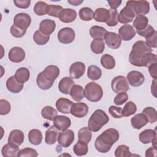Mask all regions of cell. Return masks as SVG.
I'll list each match as a JSON object with an SVG mask.
<instances>
[{
	"mask_svg": "<svg viewBox=\"0 0 157 157\" xmlns=\"http://www.w3.org/2000/svg\"><path fill=\"white\" fill-rule=\"evenodd\" d=\"M129 61L135 66L148 67L151 64L157 63V58L144 40H139L132 45L129 55Z\"/></svg>",
	"mask_w": 157,
	"mask_h": 157,
	"instance_id": "cell-1",
	"label": "cell"
},
{
	"mask_svg": "<svg viewBox=\"0 0 157 157\" xmlns=\"http://www.w3.org/2000/svg\"><path fill=\"white\" fill-rule=\"evenodd\" d=\"M119 132L114 128L105 130L96 139L94 147L97 151L105 153L112 148V146L119 139Z\"/></svg>",
	"mask_w": 157,
	"mask_h": 157,
	"instance_id": "cell-2",
	"label": "cell"
},
{
	"mask_svg": "<svg viewBox=\"0 0 157 157\" xmlns=\"http://www.w3.org/2000/svg\"><path fill=\"white\" fill-rule=\"evenodd\" d=\"M59 74V69L55 65H49L40 72L37 77L36 83L39 88L43 90L50 89Z\"/></svg>",
	"mask_w": 157,
	"mask_h": 157,
	"instance_id": "cell-3",
	"label": "cell"
},
{
	"mask_svg": "<svg viewBox=\"0 0 157 157\" xmlns=\"http://www.w3.org/2000/svg\"><path fill=\"white\" fill-rule=\"evenodd\" d=\"M109 121V117L106 113L101 109H97L91 115L88 122V127L91 131L96 132L99 131Z\"/></svg>",
	"mask_w": 157,
	"mask_h": 157,
	"instance_id": "cell-4",
	"label": "cell"
},
{
	"mask_svg": "<svg viewBox=\"0 0 157 157\" xmlns=\"http://www.w3.org/2000/svg\"><path fill=\"white\" fill-rule=\"evenodd\" d=\"M85 96L89 101L96 102L99 101L103 96L102 87L98 83L91 82L85 87Z\"/></svg>",
	"mask_w": 157,
	"mask_h": 157,
	"instance_id": "cell-5",
	"label": "cell"
},
{
	"mask_svg": "<svg viewBox=\"0 0 157 157\" xmlns=\"http://www.w3.org/2000/svg\"><path fill=\"white\" fill-rule=\"evenodd\" d=\"M134 1H128L126 2V6L123 7L118 16V22L122 24H128L132 21L135 13L133 9Z\"/></svg>",
	"mask_w": 157,
	"mask_h": 157,
	"instance_id": "cell-6",
	"label": "cell"
},
{
	"mask_svg": "<svg viewBox=\"0 0 157 157\" xmlns=\"http://www.w3.org/2000/svg\"><path fill=\"white\" fill-rule=\"evenodd\" d=\"M111 87L112 90L117 94L126 92L129 88L127 78L122 75H118L112 79Z\"/></svg>",
	"mask_w": 157,
	"mask_h": 157,
	"instance_id": "cell-7",
	"label": "cell"
},
{
	"mask_svg": "<svg viewBox=\"0 0 157 157\" xmlns=\"http://www.w3.org/2000/svg\"><path fill=\"white\" fill-rule=\"evenodd\" d=\"M58 39L63 44H69L72 43L75 37V32L71 28L65 27L61 29L58 33Z\"/></svg>",
	"mask_w": 157,
	"mask_h": 157,
	"instance_id": "cell-8",
	"label": "cell"
},
{
	"mask_svg": "<svg viewBox=\"0 0 157 157\" xmlns=\"http://www.w3.org/2000/svg\"><path fill=\"white\" fill-rule=\"evenodd\" d=\"M31 23V17L26 13H17L13 18V25L22 30H26Z\"/></svg>",
	"mask_w": 157,
	"mask_h": 157,
	"instance_id": "cell-9",
	"label": "cell"
},
{
	"mask_svg": "<svg viewBox=\"0 0 157 157\" xmlns=\"http://www.w3.org/2000/svg\"><path fill=\"white\" fill-rule=\"evenodd\" d=\"M74 140V133L71 129L63 130L59 132L58 137V144L64 148L69 147Z\"/></svg>",
	"mask_w": 157,
	"mask_h": 157,
	"instance_id": "cell-10",
	"label": "cell"
},
{
	"mask_svg": "<svg viewBox=\"0 0 157 157\" xmlns=\"http://www.w3.org/2000/svg\"><path fill=\"white\" fill-rule=\"evenodd\" d=\"M104 39L107 46L112 49L118 48L121 44V39L120 37L114 32L107 31Z\"/></svg>",
	"mask_w": 157,
	"mask_h": 157,
	"instance_id": "cell-11",
	"label": "cell"
},
{
	"mask_svg": "<svg viewBox=\"0 0 157 157\" xmlns=\"http://www.w3.org/2000/svg\"><path fill=\"white\" fill-rule=\"evenodd\" d=\"M139 140L144 144H147L150 142L153 144V146L156 147V132L155 130L147 129L139 134Z\"/></svg>",
	"mask_w": 157,
	"mask_h": 157,
	"instance_id": "cell-12",
	"label": "cell"
},
{
	"mask_svg": "<svg viewBox=\"0 0 157 157\" xmlns=\"http://www.w3.org/2000/svg\"><path fill=\"white\" fill-rule=\"evenodd\" d=\"M88 110V106L85 103H73L71 109V113L75 117L83 118L87 115Z\"/></svg>",
	"mask_w": 157,
	"mask_h": 157,
	"instance_id": "cell-13",
	"label": "cell"
},
{
	"mask_svg": "<svg viewBox=\"0 0 157 157\" xmlns=\"http://www.w3.org/2000/svg\"><path fill=\"white\" fill-rule=\"evenodd\" d=\"M85 65L83 63L77 61L71 64L69 68V74L72 78H80L85 72Z\"/></svg>",
	"mask_w": 157,
	"mask_h": 157,
	"instance_id": "cell-14",
	"label": "cell"
},
{
	"mask_svg": "<svg viewBox=\"0 0 157 157\" xmlns=\"http://www.w3.org/2000/svg\"><path fill=\"white\" fill-rule=\"evenodd\" d=\"M127 80L128 83L132 86H139L144 83L145 80L144 75L139 71H132L127 75Z\"/></svg>",
	"mask_w": 157,
	"mask_h": 157,
	"instance_id": "cell-15",
	"label": "cell"
},
{
	"mask_svg": "<svg viewBox=\"0 0 157 157\" xmlns=\"http://www.w3.org/2000/svg\"><path fill=\"white\" fill-rule=\"evenodd\" d=\"M118 35L121 40L124 41H129L132 39L136 36V31L132 26L124 25L119 28Z\"/></svg>",
	"mask_w": 157,
	"mask_h": 157,
	"instance_id": "cell-16",
	"label": "cell"
},
{
	"mask_svg": "<svg viewBox=\"0 0 157 157\" xmlns=\"http://www.w3.org/2000/svg\"><path fill=\"white\" fill-rule=\"evenodd\" d=\"M133 9L137 16H144L150 11V4L147 1H134Z\"/></svg>",
	"mask_w": 157,
	"mask_h": 157,
	"instance_id": "cell-17",
	"label": "cell"
},
{
	"mask_svg": "<svg viewBox=\"0 0 157 157\" xmlns=\"http://www.w3.org/2000/svg\"><path fill=\"white\" fill-rule=\"evenodd\" d=\"M8 57L9 60L12 62L20 63L23 61L25 58V52L22 48L14 47L9 50Z\"/></svg>",
	"mask_w": 157,
	"mask_h": 157,
	"instance_id": "cell-18",
	"label": "cell"
},
{
	"mask_svg": "<svg viewBox=\"0 0 157 157\" xmlns=\"http://www.w3.org/2000/svg\"><path fill=\"white\" fill-rule=\"evenodd\" d=\"M77 18V12L72 9H63L58 15L59 20L65 23H71Z\"/></svg>",
	"mask_w": 157,
	"mask_h": 157,
	"instance_id": "cell-19",
	"label": "cell"
},
{
	"mask_svg": "<svg viewBox=\"0 0 157 157\" xmlns=\"http://www.w3.org/2000/svg\"><path fill=\"white\" fill-rule=\"evenodd\" d=\"M55 21L50 19L43 20L39 25V31L47 36H50L55 31Z\"/></svg>",
	"mask_w": 157,
	"mask_h": 157,
	"instance_id": "cell-20",
	"label": "cell"
},
{
	"mask_svg": "<svg viewBox=\"0 0 157 157\" xmlns=\"http://www.w3.org/2000/svg\"><path fill=\"white\" fill-rule=\"evenodd\" d=\"M73 104V102L64 98H59L56 102V107L57 110L64 114L71 113V109Z\"/></svg>",
	"mask_w": 157,
	"mask_h": 157,
	"instance_id": "cell-21",
	"label": "cell"
},
{
	"mask_svg": "<svg viewBox=\"0 0 157 157\" xmlns=\"http://www.w3.org/2000/svg\"><path fill=\"white\" fill-rule=\"evenodd\" d=\"M24 141V134L19 129L12 131L8 137V143L15 146L20 145Z\"/></svg>",
	"mask_w": 157,
	"mask_h": 157,
	"instance_id": "cell-22",
	"label": "cell"
},
{
	"mask_svg": "<svg viewBox=\"0 0 157 157\" xmlns=\"http://www.w3.org/2000/svg\"><path fill=\"white\" fill-rule=\"evenodd\" d=\"M53 121V125L58 130H66L70 127L71 124V121L69 118L64 115L56 116Z\"/></svg>",
	"mask_w": 157,
	"mask_h": 157,
	"instance_id": "cell-23",
	"label": "cell"
},
{
	"mask_svg": "<svg viewBox=\"0 0 157 157\" xmlns=\"http://www.w3.org/2000/svg\"><path fill=\"white\" fill-rule=\"evenodd\" d=\"M74 85V80L69 77H65L59 81L58 83V90L61 93L68 94H70L71 90Z\"/></svg>",
	"mask_w": 157,
	"mask_h": 157,
	"instance_id": "cell-24",
	"label": "cell"
},
{
	"mask_svg": "<svg viewBox=\"0 0 157 157\" xmlns=\"http://www.w3.org/2000/svg\"><path fill=\"white\" fill-rule=\"evenodd\" d=\"M6 87L9 91L12 93H18L23 90V84L19 83L13 75L7 80Z\"/></svg>",
	"mask_w": 157,
	"mask_h": 157,
	"instance_id": "cell-25",
	"label": "cell"
},
{
	"mask_svg": "<svg viewBox=\"0 0 157 157\" xmlns=\"http://www.w3.org/2000/svg\"><path fill=\"white\" fill-rule=\"evenodd\" d=\"M148 123L147 117L142 113H138L134 115L131 119V124L133 128L136 129H140Z\"/></svg>",
	"mask_w": 157,
	"mask_h": 157,
	"instance_id": "cell-26",
	"label": "cell"
},
{
	"mask_svg": "<svg viewBox=\"0 0 157 157\" xmlns=\"http://www.w3.org/2000/svg\"><path fill=\"white\" fill-rule=\"evenodd\" d=\"M59 130L53 125L49 128L45 132V142L48 145L54 144L58 140Z\"/></svg>",
	"mask_w": 157,
	"mask_h": 157,
	"instance_id": "cell-27",
	"label": "cell"
},
{
	"mask_svg": "<svg viewBox=\"0 0 157 157\" xmlns=\"http://www.w3.org/2000/svg\"><path fill=\"white\" fill-rule=\"evenodd\" d=\"M110 17L109 10L105 8H98L94 12L93 18L96 21L106 23Z\"/></svg>",
	"mask_w": 157,
	"mask_h": 157,
	"instance_id": "cell-28",
	"label": "cell"
},
{
	"mask_svg": "<svg viewBox=\"0 0 157 157\" xmlns=\"http://www.w3.org/2000/svg\"><path fill=\"white\" fill-rule=\"evenodd\" d=\"M14 76L19 83L23 84L29 80L30 77V72L28 69L22 67L18 68L16 71Z\"/></svg>",
	"mask_w": 157,
	"mask_h": 157,
	"instance_id": "cell-29",
	"label": "cell"
},
{
	"mask_svg": "<svg viewBox=\"0 0 157 157\" xmlns=\"http://www.w3.org/2000/svg\"><path fill=\"white\" fill-rule=\"evenodd\" d=\"M70 95L75 101L79 102L82 101L85 96V91L83 88L78 85H74L71 90Z\"/></svg>",
	"mask_w": 157,
	"mask_h": 157,
	"instance_id": "cell-30",
	"label": "cell"
},
{
	"mask_svg": "<svg viewBox=\"0 0 157 157\" xmlns=\"http://www.w3.org/2000/svg\"><path fill=\"white\" fill-rule=\"evenodd\" d=\"M28 139L29 142L34 145H38L41 144L42 140V134L40 130L33 129L28 133Z\"/></svg>",
	"mask_w": 157,
	"mask_h": 157,
	"instance_id": "cell-31",
	"label": "cell"
},
{
	"mask_svg": "<svg viewBox=\"0 0 157 157\" xmlns=\"http://www.w3.org/2000/svg\"><path fill=\"white\" fill-rule=\"evenodd\" d=\"M18 146L13 145L10 144H7L3 146L1 150L2 155L4 157L17 156L19 151Z\"/></svg>",
	"mask_w": 157,
	"mask_h": 157,
	"instance_id": "cell-32",
	"label": "cell"
},
{
	"mask_svg": "<svg viewBox=\"0 0 157 157\" xmlns=\"http://www.w3.org/2000/svg\"><path fill=\"white\" fill-rule=\"evenodd\" d=\"M107 31L99 26H93L90 29V34L94 39H103Z\"/></svg>",
	"mask_w": 157,
	"mask_h": 157,
	"instance_id": "cell-33",
	"label": "cell"
},
{
	"mask_svg": "<svg viewBox=\"0 0 157 157\" xmlns=\"http://www.w3.org/2000/svg\"><path fill=\"white\" fill-rule=\"evenodd\" d=\"M41 115L44 118L50 121H52L56 116H58V112L52 106L47 105L44 107L42 109Z\"/></svg>",
	"mask_w": 157,
	"mask_h": 157,
	"instance_id": "cell-34",
	"label": "cell"
},
{
	"mask_svg": "<svg viewBox=\"0 0 157 157\" xmlns=\"http://www.w3.org/2000/svg\"><path fill=\"white\" fill-rule=\"evenodd\" d=\"M73 151L77 156H83L85 155L88 151V147L87 143L78 140L74 146Z\"/></svg>",
	"mask_w": 157,
	"mask_h": 157,
	"instance_id": "cell-35",
	"label": "cell"
},
{
	"mask_svg": "<svg viewBox=\"0 0 157 157\" xmlns=\"http://www.w3.org/2000/svg\"><path fill=\"white\" fill-rule=\"evenodd\" d=\"M102 75L101 69L96 65H91L88 68L87 76L92 80H97L101 78Z\"/></svg>",
	"mask_w": 157,
	"mask_h": 157,
	"instance_id": "cell-36",
	"label": "cell"
},
{
	"mask_svg": "<svg viewBox=\"0 0 157 157\" xmlns=\"http://www.w3.org/2000/svg\"><path fill=\"white\" fill-rule=\"evenodd\" d=\"M148 23V19L145 16H137L134 20L133 26L136 31H142L147 28Z\"/></svg>",
	"mask_w": 157,
	"mask_h": 157,
	"instance_id": "cell-37",
	"label": "cell"
},
{
	"mask_svg": "<svg viewBox=\"0 0 157 157\" xmlns=\"http://www.w3.org/2000/svg\"><path fill=\"white\" fill-rule=\"evenodd\" d=\"M90 48L95 54L102 53L105 48V44L103 39H94L90 45Z\"/></svg>",
	"mask_w": 157,
	"mask_h": 157,
	"instance_id": "cell-38",
	"label": "cell"
},
{
	"mask_svg": "<svg viewBox=\"0 0 157 157\" xmlns=\"http://www.w3.org/2000/svg\"><path fill=\"white\" fill-rule=\"evenodd\" d=\"M101 63L104 68L110 70L114 68L115 66V60L112 56L109 54H105L101 56Z\"/></svg>",
	"mask_w": 157,
	"mask_h": 157,
	"instance_id": "cell-39",
	"label": "cell"
},
{
	"mask_svg": "<svg viewBox=\"0 0 157 157\" xmlns=\"http://www.w3.org/2000/svg\"><path fill=\"white\" fill-rule=\"evenodd\" d=\"M91 131L88 128V127H83L81 128L78 132V140L83 141L88 144L91 141Z\"/></svg>",
	"mask_w": 157,
	"mask_h": 157,
	"instance_id": "cell-40",
	"label": "cell"
},
{
	"mask_svg": "<svg viewBox=\"0 0 157 157\" xmlns=\"http://www.w3.org/2000/svg\"><path fill=\"white\" fill-rule=\"evenodd\" d=\"M50 39V36H47L42 33L39 30L35 31L33 34V40L39 45H45Z\"/></svg>",
	"mask_w": 157,
	"mask_h": 157,
	"instance_id": "cell-41",
	"label": "cell"
},
{
	"mask_svg": "<svg viewBox=\"0 0 157 157\" xmlns=\"http://www.w3.org/2000/svg\"><path fill=\"white\" fill-rule=\"evenodd\" d=\"M148 119V122L150 123H153L157 120V113L156 110L152 107H147L142 110Z\"/></svg>",
	"mask_w": 157,
	"mask_h": 157,
	"instance_id": "cell-42",
	"label": "cell"
},
{
	"mask_svg": "<svg viewBox=\"0 0 157 157\" xmlns=\"http://www.w3.org/2000/svg\"><path fill=\"white\" fill-rule=\"evenodd\" d=\"M78 15L81 20L88 21L93 19L94 16V12L91 8L88 7H85L80 9Z\"/></svg>",
	"mask_w": 157,
	"mask_h": 157,
	"instance_id": "cell-43",
	"label": "cell"
},
{
	"mask_svg": "<svg viewBox=\"0 0 157 157\" xmlns=\"http://www.w3.org/2000/svg\"><path fill=\"white\" fill-rule=\"evenodd\" d=\"M137 110V107L136 104L132 102L129 101L124 105V107L122 109L121 113L123 117H129L136 113Z\"/></svg>",
	"mask_w": 157,
	"mask_h": 157,
	"instance_id": "cell-44",
	"label": "cell"
},
{
	"mask_svg": "<svg viewBox=\"0 0 157 157\" xmlns=\"http://www.w3.org/2000/svg\"><path fill=\"white\" fill-rule=\"evenodd\" d=\"M116 157H129L132 156L129 147L126 145H120L115 150Z\"/></svg>",
	"mask_w": 157,
	"mask_h": 157,
	"instance_id": "cell-45",
	"label": "cell"
},
{
	"mask_svg": "<svg viewBox=\"0 0 157 157\" xmlns=\"http://www.w3.org/2000/svg\"><path fill=\"white\" fill-rule=\"evenodd\" d=\"M48 4L44 1H38L37 2L34 7V13L39 15L42 16L47 14V7Z\"/></svg>",
	"mask_w": 157,
	"mask_h": 157,
	"instance_id": "cell-46",
	"label": "cell"
},
{
	"mask_svg": "<svg viewBox=\"0 0 157 157\" xmlns=\"http://www.w3.org/2000/svg\"><path fill=\"white\" fill-rule=\"evenodd\" d=\"M63 7L61 6H57V5H48L47 7V14H48L50 16L54 17L56 18H58V15L60 13V12L63 10Z\"/></svg>",
	"mask_w": 157,
	"mask_h": 157,
	"instance_id": "cell-47",
	"label": "cell"
},
{
	"mask_svg": "<svg viewBox=\"0 0 157 157\" xmlns=\"http://www.w3.org/2000/svg\"><path fill=\"white\" fill-rule=\"evenodd\" d=\"M109 10L110 12V17L107 20V21L106 22V24L109 26H115L118 23V13L116 9H109Z\"/></svg>",
	"mask_w": 157,
	"mask_h": 157,
	"instance_id": "cell-48",
	"label": "cell"
},
{
	"mask_svg": "<svg viewBox=\"0 0 157 157\" xmlns=\"http://www.w3.org/2000/svg\"><path fill=\"white\" fill-rule=\"evenodd\" d=\"M38 156V153L37 151L31 148H25L20 150L18 153L17 156H31L36 157Z\"/></svg>",
	"mask_w": 157,
	"mask_h": 157,
	"instance_id": "cell-49",
	"label": "cell"
},
{
	"mask_svg": "<svg viewBox=\"0 0 157 157\" xmlns=\"http://www.w3.org/2000/svg\"><path fill=\"white\" fill-rule=\"evenodd\" d=\"M11 110L10 103L6 99H1L0 100V114L5 115L8 114Z\"/></svg>",
	"mask_w": 157,
	"mask_h": 157,
	"instance_id": "cell-50",
	"label": "cell"
},
{
	"mask_svg": "<svg viewBox=\"0 0 157 157\" xmlns=\"http://www.w3.org/2000/svg\"><path fill=\"white\" fill-rule=\"evenodd\" d=\"M128 99V95L126 92H121L118 93L115 97L113 102L117 105H121L125 103Z\"/></svg>",
	"mask_w": 157,
	"mask_h": 157,
	"instance_id": "cell-51",
	"label": "cell"
},
{
	"mask_svg": "<svg viewBox=\"0 0 157 157\" xmlns=\"http://www.w3.org/2000/svg\"><path fill=\"white\" fill-rule=\"evenodd\" d=\"M145 44L150 48H156L157 47V32L155 31V33L148 37L145 38Z\"/></svg>",
	"mask_w": 157,
	"mask_h": 157,
	"instance_id": "cell-52",
	"label": "cell"
},
{
	"mask_svg": "<svg viewBox=\"0 0 157 157\" xmlns=\"http://www.w3.org/2000/svg\"><path fill=\"white\" fill-rule=\"evenodd\" d=\"M122 109L121 107H118L114 105H111L109 109V112L115 118H121L122 113H121Z\"/></svg>",
	"mask_w": 157,
	"mask_h": 157,
	"instance_id": "cell-53",
	"label": "cell"
},
{
	"mask_svg": "<svg viewBox=\"0 0 157 157\" xmlns=\"http://www.w3.org/2000/svg\"><path fill=\"white\" fill-rule=\"evenodd\" d=\"M26 32V30H22L13 25L10 28V33L12 36L17 38L23 37Z\"/></svg>",
	"mask_w": 157,
	"mask_h": 157,
	"instance_id": "cell-54",
	"label": "cell"
},
{
	"mask_svg": "<svg viewBox=\"0 0 157 157\" xmlns=\"http://www.w3.org/2000/svg\"><path fill=\"white\" fill-rule=\"evenodd\" d=\"M155 30L154 29V28L151 25H148L146 28L142 31H137V33L140 36H142L146 38L153 34L155 33Z\"/></svg>",
	"mask_w": 157,
	"mask_h": 157,
	"instance_id": "cell-55",
	"label": "cell"
},
{
	"mask_svg": "<svg viewBox=\"0 0 157 157\" xmlns=\"http://www.w3.org/2000/svg\"><path fill=\"white\" fill-rule=\"evenodd\" d=\"M13 3L18 8L27 9L31 4L30 0H14Z\"/></svg>",
	"mask_w": 157,
	"mask_h": 157,
	"instance_id": "cell-56",
	"label": "cell"
},
{
	"mask_svg": "<svg viewBox=\"0 0 157 157\" xmlns=\"http://www.w3.org/2000/svg\"><path fill=\"white\" fill-rule=\"evenodd\" d=\"M148 71L150 76L153 79H156L157 78V63H155L151 64L148 67Z\"/></svg>",
	"mask_w": 157,
	"mask_h": 157,
	"instance_id": "cell-57",
	"label": "cell"
},
{
	"mask_svg": "<svg viewBox=\"0 0 157 157\" xmlns=\"http://www.w3.org/2000/svg\"><path fill=\"white\" fill-rule=\"evenodd\" d=\"M156 155V147L153 146L148 148L145 151V156L146 157H153Z\"/></svg>",
	"mask_w": 157,
	"mask_h": 157,
	"instance_id": "cell-58",
	"label": "cell"
},
{
	"mask_svg": "<svg viewBox=\"0 0 157 157\" xmlns=\"http://www.w3.org/2000/svg\"><path fill=\"white\" fill-rule=\"evenodd\" d=\"M121 1H117V0H112V1H107L109 6L112 9H116L118 7L120 4H121Z\"/></svg>",
	"mask_w": 157,
	"mask_h": 157,
	"instance_id": "cell-59",
	"label": "cell"
},
{
	"mask_svg": "<svg viewBox=\"0 0 157 157\" xmlns=\"http://www.w3.org/2000/svg\"><path fill=\"white\" fill-rule=\"evenodd\" d=\"M156 79H154L152 82V84H151V94H153V96L155 97H156Z\"/></svg>",
	"mask_w": 157,
	"mask_h": 157,
	"instance_id": "cell-60",
	"label": "cell"
},
{
	"mask_svg": "<svg viewBox=\"0 0 157 157\" xmlns=\"http://www.w3.org/2000/svg\"><path fill=\"white\" fill-rule=\"evenodd\" d=\"M68 3H69L70 4L72 5V6H78L80 5V4H82L83 1H79V0H68L67 1Z\"/></svg>",
	"mask_w": 157,
	"mask_h": 157,
	"instance_id": "cell-61",
	"label": "cell"
}]
</instances>
